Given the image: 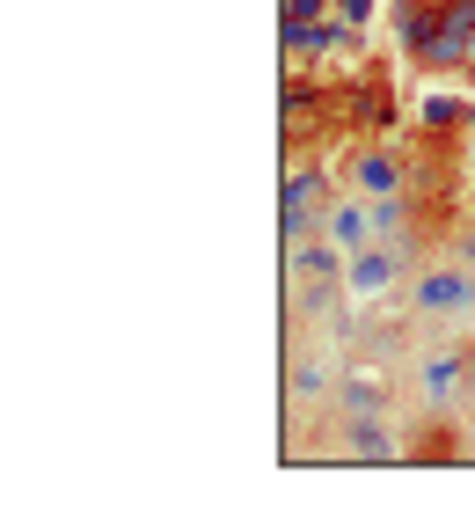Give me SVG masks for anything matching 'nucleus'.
I'll return each instance as SVG.
<instances>
[{"label": "nucleus", "instance_id": "obj_5", "mask_svg": "<svg viewBox=\"0 0 475 512\" xmlns=\"http://www.w3.org/2000/svg\"><path fill=\"white\" fill-rule=\"evenodd\" d=\"M395 395V366L373 359V344H351V374L337 388V410H388Z\"/></svg>", "mask_w": 475, "mask_h": 512}, {"label": "nucleus", "instance_id": "obj_4", "mask_svg": "<svg viewBox=\"0 0 475 512\" xmlns=\"http://www.w3.org/2000/svg\"><path fill=\"white\" fill-rule=\"evenodd\" d=\"M329 205H337V191H329V169H307V161H293V169H285V242H293V235H322Z\"/></svg>", "mask_w": 475, "mask_h": 512}, {"label": "nucleus", "instance_id": "obj_9", "mask_svg": "<svg viewBox=\"0 0 475 512\" xmlns=\"http://www.w3.org/2000/svg\"><path fill=\"white\" fill-rule=\"evenodd\" d=\"M351 191H366V198H402V161L395 154H359L351 161Z\"/></svg>", "mask_w": 475, "mask_h": 512}, {"label": "nucleus", "instance_id": "obj_8", "mask_svg": "<svg viewBox=\"0 0 475 512\" xmlns=\"http://www.w3.org/2000/svg\"><path fill=\"white\" fill-rule=\"evenodd\" d=\"M468 37H475V0H446V15H439L432 44H424V59H432V66H461Z\"/></svg>", "mask_w": 475, "mask_h": 512}, {"label": "nucleus", "instance_id": "obj_2", "mask_svg": "<svg viewBox=\"0 0 475 512\" xmlns=\"http://www.w3.org/2000/svg\"><path fill=\"white\" fill-rule=\"evenodd\" d=\"M461 381H468V344L454 337H432V344H417V359H410V388H417V403H432V410H454L461 403Z\"/></svg>", "mask_w": 475, "mask_h": 512}, {"label": "nucleus", "instance_id": "obj_1", "mask_svg": "<svg viewBox=\"0 0 475 512\" xmlns=\"http://www.w3.org/2000/svg\"><path fill=\"white\" fill-rule=\"evenodd\" d=\"M410 315L432 330H461L475 322V264L468 256H432L410 271Z\"/></svg>", "mask_w": 475, "mask_h": 512}, {"label": "nucleus", "instance_id": "obj_3", "mask_svg": "<svg viewBox=\"0 0 475 512\" xmlns=\"http://www.w3.org/2000/svg\"><path fill=\"white\" fill-rule=\"evenodd\" d=\"M395 286H410V249L395 242H373L351 256V271H344V293H351V308H373V300H388Z\"/></svg>", "mask_w": 475, "mask_h": 512}, {"label": "nucleus", "instance_id": "obj_10", "mask_svg": "<svg viewBox=\"0 0 475 512\" xmlns=\"http://www.w3.org/2000/svg\"><path fill=\"white\" fill-rule=\"evenodd\" d=\"M337 15H344V22H351V30H359V22H366V15H373V0H337Z\"/></svg>", "mask_w": 475, "mask_h": 512}, {"label": "nucleus", "instance_id": "obj_11", "mask_svg": "<svg viewBox=\"0 0 475 512\" xmlns=\"http://www.w3.org/2000/svg\"><path fill=\"white\" fill-rule=\"evenodd\" d=\"M322 0H285V22H300V15H315Z\"/></svg>", "mask_w": 475, "mask_h": 512}, {"label": "nucleus", "instance_id": "obj_6", "mask_svg": "<svg viewBox=\"0 0 475 512\" xmlns=\"http://www.w3.org/2000/svg\"><path fill=\"white\" fill-rule=\"evenodd\" d=\"M322 235L337 242L344 256L373 249V242H380V205H373L366 191H337V205H329V220H322Z\"/></svg>", "mask_w": 475, "mask_h": 512}, {"label": "nucleus", "instance_id": "obj_7", "mask_svg": "<svg viewBox=\"0 0 475 512\" xmlns=\"http://www.w3.org/2000/svg\"><path fill=\"white\" fill-rule=\"evenodd\" d=\"M344 461H366V469L402 461V439L388 432V417H380V410H344Z\"/></svg>", "mask_w": 475, "mask_h": 512}]
</instances>
